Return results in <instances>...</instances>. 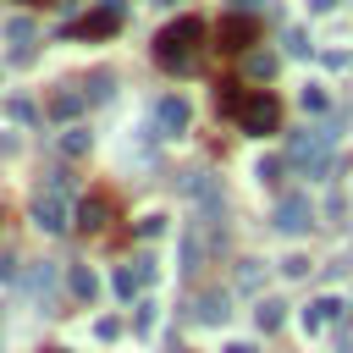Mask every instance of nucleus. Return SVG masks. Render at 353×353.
<instances>
[{"mask_svg": "<svg viewBox=\"0 0 353 353\" xmlns=\"http://www.w3.org/2000/svg\"><path fill=\"white\" fill-rule=\"evenodd\" d=\"M77 221H83V226L94 232V226H99V204H83V210H77Z\"/></svg>", "mask_w": 353, "mask_h": 353, "instance_id": "26", "label": "nucleus"}, {"mask_svg": "<svg viewBox=\"0 0 353 353\" xmlns=\"http://www.w3.org/2000/svg\"><path fill=\"white\" fill-rule=\"evenodd\" d=\"M298 105H303L309 116H325V110H331V94H325L320 83H303V94H298Z\"/></svg>", "mask_w": 353, "mask_h": 353, "instance_id": "11", "label": "nucleus"}, {"mask_svg": "<svg viewBox=\"0 0 353 353\" xmlns=\"http://www.w3.org/2000/svg\"><path fill=\"white\" fill-rule=\"evenodd\" d=\"M72 292H77L83 303H94V292H99V276H94V270H83V265H72Z\"/></svg>", "mask_w": 353, "mask_h": 353, "instance_id": "14", "label": "nucleus"}, {"mask_svg": "<svg viewBox=\"0 0 353 353\" xmlns=\"http://www.w3.org/2000/svg\"><path fill=\"white\" fill-rule=\"evenodd\" d=\"M154 320H160V309H154V303L143 298V303H138V320H132V325H138V331L149 336V331H154Z\"/></svg>", "mask_w": 353, "mask_h": 353, "instance_id": "20", "label": "nucleus"}, {"mask_svg": "<svg viewBox=\"0 0 353 353\" xmlns=\"http://www.w3.org/2000/svg\"><path fill=\"white\" fill-rule=\"evenodd\" d=\"M83 99H110V72H94V83L83 88Z\"/></svg>", "mask_w": 353, "mask_h": 353, "instance_id": "19", "label": "nucleus"}, {"mask_svg": "<svg viewBox=\"0 0 353 353\" xmlns=\"http://www.w3.org/2000/svg\"><path fill=\"white\" fill-rule=\"evenodd\" d=\"M110 287H116V298H127V303H132V298H138V287H143V276H138L132 265H121V270L110 276Z\"/></svg>", "mask_w": 353, "mask_h": 353, "instance_id": "13", "label": "nucleus"}, {"mask_svg": "<svg viewBox=\"0 0 353 353\" xmlns=\"http://www.w3.org/2000/svg\"><path fill=\"white\" fill-rule=\"evenodd\" d=\"M237 287H243V292L259 287V259H243V265H237Z\"/></svg>", "mask_w": 353, "mask_h": 353, "instance_id": "17", "label": "nucleus"}, {"mask_svg": "<svg viewBox=\"0 0 353 353\" xmlns=\"http://www.w3.org/2000/svg\"><path fill=\"white\" fill-rule=\"evenodd\" d=\"M33 226H39V232H50V237H61V232H66V204H61V193L39 188V199H33Z\"/></svg>", "mask_w": 353, "mask_h": 353, "instance_id": "4", "label": "nucleus"}, {"mask_svg": "<svg viewBox=\"0 0 353 353\" xmlns=\"http://www.w3.org/2000/svg\"><path fill=\"white\" fill-rule=\"evenodd\" d=\"M336 314H342V303H336V298H314V303H309V309L298 314V320H303V336H314V331H325V325H331Z\"/></svg>", "mask_w": 353, "mask_h": 353, "instance_id": "7", "label": "nucleus"}, {"mask_svg": "<svg viewBox=\"0 0 353 353\" xmlns=\"http://www.w3.org/2000/svg\"><path fill=\"white\" fill-rule=\"evenodd\" d=\"M221 353H259V347H254V342H226Z\"/></svg>", "mask_w": 353, "mask_h": 353, "instance_id": "28", "label": "nucleus"}, {"mask_svg": "<svg viewBox=\"0 0 353 353\" xmlns=\"http://www.w3.org/2000/svg\"><path fill=\"white\" fill-rule=\"evenodd\" d=\"M182 127H188V99H182V94H165V99L154 105V132L171 138V132H182Z\"/></svg>", "mask_w": 353, "mask_h": 353, "instance_id": "5", "label": "nucleus"}, {"mask_svg": "<svg viewBox=\"0 0 353 353\" xmlns=\"http://www.w3.org/2000/svg\"><path fill=\"white\" fill-rule=\"evenodd\" d=\"M154 6H176V0H154Z\"/></svg>", "mask_w": 353, "mask_h": 353, "instance_id": "30", "label": "nucleus"}, {"mask_svg": "<svg viewBox=\"0 0 353 353\" xmlns=\"http://www.w3.org/2000/svg\"><path fill=\"white\" fill-rule=\"evenodd\" d=\"M226 314H232V292H199L193 298V320L199 325H226Z\"/></svg>", "mask_w": 353, "mask_h": 353, "instance_id": "6", "label": "nucleus"}, {"mask_svg": "<svg viewBox=\"0 0 353 353\" xmlns=\"http://www.w3.org/2000/svg\"><path fill=\"white\" fill-rule=\"evenodd\" d=\"M138 276H143V281H154V276H160V265H154V254H143V259H138Z\"/></svg>", "mask_w": 353, "mask_h": 353, "instance_id": "27", "label": "nucleus"}, {"mask_svg": "<svg viewBox=\"0 0 353 353\" xmlns=\"http://www.w3.org/2000/svg\"><path fill=\"white\" fill-rule=\"evenodd\" d=\"M0 154H6V138H0Z\"/></svg>", "mask_w": 353, "mask_h": 353, "instance_id": "31", "label": "nucleus"}, {"mask_svg": "<svg viewBox=\"0 0 353 353\" xmlns=\"http://www.w3.org/2000/svg\"><path fill=\"white\" fill-rule=\"evenodd\" d=\"M77 110H83V94L77 88H61L55 94V116H77Z\"/></svg>", "mask_w": 353, "mask_h": 353, "instance_id": "16", "label": "nucleus"}, {"mask_svg": "<svg viewBox=\"0 0 353 353\" xmlns=\"http://www.w3.org/2000/svg\"><path fill=\"white\" fill-rule=\"evenodd\" d=\"M6 33L22 44V39H33V22H28V17H11V22H6Z\"/></svg>", "mask_w": 353, "mask_h": 353, "instance_id": "21", "label": "nucleus"}, {"mask_svg": "<svg viewBox=\"0 0 353 353\" xmlns=\"http://www.w3.org/2000/svg\"><path fill=\"white\" fill-rule=\"evenodd\" d=\"M22 281H28V292H33V298H50V287H55V265H33Z\"/></svg>", "mask_w": 353, "mask_h": 353, "instance_id": "12", "label": "nucleus"}, {"mask_svg": "<svg viewBox=\"0 0 353 353\" xmlns=\"http://www.w3.org/2000/svg\"><path fill=\"white\" fill-rule=\"evenodd\" d=\"M336 353H353V347H336Z\"/></svg>", "mask_w": 353, "mask_h": 353, "instance_id": "32", "label": "nucleus"}, {"mask_svg": "<svg viewBox=\"0 0 353 353\" xmlns=\"http://www.w3.org/2000/svg\"><path fill=\"white\" fill-rule=\"evenodd\" d=\"M50 193H72V171H50Z\"/></svg>", "mask_w": 353, "mask_h": 353, "instance_id": "22", "label": "nucleus"}, {"mask_svg": "<svg viewBox=\"0 0 353 353\" xmlns=\"http://www.w3.org/2000/svg\"><path fill=\"white\" fill-rule=\"evenodd\" d=\"M221 110H226V116H237V127H243V132H276V116H281V105H276L265 88H254V94H237V83H226V94H221Z\"/></svg>", "mask_w": 353, "mask_h": 353, "instance_id": "1", "label": "nucleus"}, {"mask_svg": "<svg viewBox=\"0 0 353 353\" xmlns=\"http://www.w3.org/2000/svg\"><path fill=\"white\" fill-rule=\"evenodd\" d=\"M309 221H314L309 193H281V199H276V232L298 237V232H309Z\"/></svg>", "mask_w": 353, "mask_h": 353, "instance_id": "3", "label": "nucleus"}, {"mask_svg": "<svg viewBox=\"0 0 353 353\" xmlns=\"http://www.w3.org/2000/svg\"><path fill=\"white\" fill-rule=\"evenodd\" d=\"M281 314H287V303H281V298H259V303H254V325H259V331H276V325H281Z\"/></svg>", "mask_w": 353, "mask_h": 353, "instance_id": "9", "label": "nucleus"}, {"mask_svg": "<svg viewBox=\"0 0 353 353\" xmlns=\"http://www.w3.org/2000/svg\"><path fill=\"white\" fill-rule=\"evenodd\" d=\"M215 39H221V50H243V44L254 39V22H248V17H226V22L215 28Z\"/></svg>", "mask_w": 353, "mask_h": 353, "instance_id": "8", "label": "nucleus"}, {"mask_svg": "<svg viewBox=\"0 0 353 353\" xmlns=\"http://www.w3.org/2000/svg\"><path fill=\"white\" fill-rule=\"evenodd\" d=\"M0 281H22V270H17V259H11V254H0Z\"/></svg>", "mask_w": 353, "mask_h": 353, "instance_id": "24", "label": "nucleus"}, {"mask_svg": "<svg viewBox=\"0 0 353 353\" xmlns=\"http://www.w3.org/2000/svg\"><path fill=\"white\" fill-rule=\"evenodd\" d=\"M248 77H254V83H270V77H276V55H270V50H248Z\"/></svg>", "mask_w": 353, "mask_h": 353, "instance_id": "10", "label": "nucleus"}, {"mask_svg": "<svg viewBox=\"0 0 353 353\" xmlns=\"http://www.w3.org/2000/svg\"><path fill=\"white\" fill-rule=\"evenodd\" d=\"M276 171H281L276 160H259V165H254V176H259V182H276Z\"/></svg>", "mask_w": 353, "mask_h": 353, "instance_id": "25", "label": "nucleus"}, {"mask_svg": "<svg viewBox=\"0 0 353 353\" xmlns=\"http://www.w3.org/2000/svg\"><path fill=\"white\" fill-rule=\"evenodd\" d=\"M281 270H287V276H303V270H309V259H303V254H287V259H281Z\"/></svg>", "mask_w": 353, "mask_h": 353, "instance_id": "23", "label": "nucleus"}, {"mask_svg": "<svg viewBox=\"0 0 353 353\" xmlns=\"http://www.w3.org/2000/svg\"><path fill=\"white\" fill-rule=\"evenodd\" d=\"M309 11H336V0H309Z\"/></svg>", "mask_w": 353, "mask_h": 353, "instance_id": "29", "label": "nucleus"}, {"mask_svg": "<svg viewBox=\"0 0 353 353\" xmlns=\"http://www.w3.org/2000/svg\"><path fill=\"white\" fill-rule=\"evenodd\" d=\"M199 33H204V28H199L193 17H182L176 28H165V33L154 39V61L171 66V72H193V66H199Z\"/></svg>", "mask_w": 353, "mask_h": 353, "instance_id": "2", "label": "nucleus"}, {"mask_svg": "<svg viewBox=\"0 0 353 353\" xmlns=\"http://www.w3.org/2000/svg\"><path fill=\"white\" fill-rule=\"evenodd\" d=\"M314 44H309V33L303 28H287V55H309Z\"/></svg>", "mask_w": 353, "mask_h": 353, "instance_id": "18", "label": "nucleus"}, {"mask_svg": "<svg viewBox=\"0 0 353 353\" xmlns=\"http://www.w3.org/2000/svg\"><path fill=\"white\" fill-rule=\"evenodd\" d=\"M88 143H94V138H88L83 127H66V132H61V154H72V160H77V154H88Z\"/></svg>", "mask_w": 353, "mask_h": 353, "instance_id": "15", "label": "nucleus"}]
</instances>
